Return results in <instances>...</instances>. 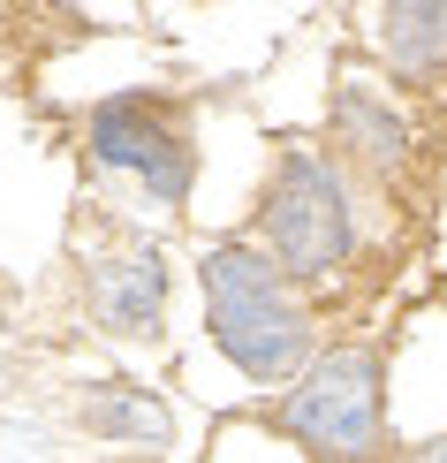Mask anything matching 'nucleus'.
<instances>
[{
	"mask_svg": "<svg viewBox=\"0 0 447 463\" xmlns=\"http://www.w3.org/2000/svg\"><path fill=\"white\" fill-rule=\"evenodd\" d=\"M265 243H274L281 274H296V281H319L349 259V198L326 160H311V152L281 160L274 198H265Z\"/></svg>",
	"mask_w": 447,
	"mask_h": 463,
	"instance_id": "nucleus-3",
	"label": "nucleus"
},
{
	"mask_svg": "<svg viewBox=\"0 0 447 463\" xmlns=\"http://www.w3.org/2000/svg\"><path fill=\"white\" fill-rule=\"evenodd\" d=\"M167 304V266L160 250H122V259L91 266V319L107 335H152Z\"/></svg>",
	"mask_w": 447,
	"mask_h": 463,
	"instance_id": "nucleus-5",
	"label": "nucleus"
},
{
	"mask_svg": "<svg viewBox=\"0 0 447 463\" xmlns=\"http://www.w3.org/2000/svg\"><path fill=\"white\" fill-rule=\"evenodd\" d=\"M379 46L402 69H440L447 61V0H410V8L379 15Z\"/></svg>",
	"mask_w": 447,
	"mask_h": 463,
	"instance_id": "nucleus-6",
	"label": "nucleus"
},
{
	"mask_svg": "<svg viewBox=\"0 0 447 463\" xmlns=\"http://www.w3.org/2000/svg\"><path fill=\"white\" fill-rule=\"evenodd\" d=\"M281 426L326 463H364L379 449V357L334 350L303 373V388L281 402Z\"/></svg>",
	"mask_w": 447,
	"mask_h": 463,
	"instance_id": "nucleus-2",
	"label": "nucleus"
},
{
	"mask_svg": "<svg viewBox=\"0 0 447 463\" xmlns=\"http://www.w3.org/2000/svg\"><path fill=\"white\" fill-rule=\"evenodd\" d=\"M205 312H212V342L250 380H288L311 357V319H303L296 288L250 243L205 250Z\"/></svg>",
	"mask_w": 447,
	"mask_h": 463,
	"instance_id": "nucleus-1",
	"label": "nucleus"
},
{
	"mask_svg": "<svg viewBox=\"0 0 447 463\" xmlns=\"http://www.w3.org/2000/svg\"><path fill=\"white\" fill-rule=\"evenodd\" d=\"M84 426L107 440H129V449H167V411L144 388H99L84 402Z\"/></svg>",
	"mask_w": 447,
	"mask_h": 463,
	"instance_id": "nucleus-7",
	"label": "nucleus"
},
{
	"mask_svg": "<svg viewBox=\"0 0 447 463\" xmlns=\"http://www.w3.org/2000/svg\"><path fill=\"white\" fill-rule=\"evenodd\" d=\"M334 122H341V137H357V152H364V160H379V167L402 152V122L372 107V91H341Z\"/></svg>",
	"mask_w": 447,
	"mask_h": 463,
	"instance_id": "nucleus-8",
	"label": "nucleus"
},
{
	"mask_svg": "<svg viewBox=\"0 0 447 463\" xmlns=\"http://www.w3.org/2000/svg\"><path fill=\"white\" fill-rule=\"evenodd\" d=\"M410 463H447V433H440V440H424V449H417Z\"/></svg>",
	"mask_w": 447,
	"mask_h": 463,
	"instance_id": "nucleus-9",
	"label": "nucleus"
},
{
	"mask_svg": "<svg viewBox=\"0 0 447 463\" xmlns=\"http://www.w3.org/2000/svg\"><path fill=\"white\" fill-rule=\"evenodd\" d=\"M91 152H99L107 167L144 175L152 198H167V205L190 190V145L160 122V107H152V99H107L99 114H91Z\"/></svg>",
	"mask_w": 447,
	"mask_h": 463,
	"instance_id": "nucleus-4",
	"label": "nucleus"
}]
</instances>
